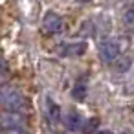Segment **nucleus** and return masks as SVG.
Segmentation results:
<instances>
[{"label": "nucleus", "instance_id": "9d476101", "mask_svg": "<svg viewBox=\"0 0 134 134\" xmlns=\"http://www.w3.org/2000/svg\"><path fill=\"white\" fill-rule=\"evenodd\" d=\"M123 22L129 30H134V8H129L127 13L123 15Z\"/></svg>", "mask_w": 134, "mask_h": 134}, {"label": "nucleus", "instance_id": "20e7f679", "mask_svg": "<svg viewBox=\"0 0 134 134\" xmlns=\"http://www.w3.org/2000/svg\"><path fill=\"white\" fill-rule=\"evenodd\" d=\"M99 57L103 59V63H114L119 57V48L116 44V41L112 39H105L99 42Z\"/></svg>", "mask_w": 134, "mask_h": 134}, {"label": "nucleus", "instance_id": "0eeeda50", "mask_svg": "<svg viewBox=\"0 0 134 134\" xmlns=\"http://www.w3.org/2000/svg\"><path fill=\"white\" fill-rule=\"evenodd\" d=\"M97 125H99V119H97V118H90V119L81 127V130H83V134H92V132L97 129Z\"/></svg>", "mask_w": 134, "mask_h": 134}, {"label": "nucleus", "instance_id": "1a4fd4ad", "mask_svg": "<svg viewBox=\"0 0 134 134\" xmlns=\"http://www.w3.org/2000/svg\"><path fill=\"white\" fill-rule=\"evenodd\" d=\"M59 107L52 101V99H48V118H52V121H57L59 119Z\"/></svg>", "mask_w": 134, "mask_h": 134}, {"label": "nucleus", "instance_id": "ddd939ff", "mask_svg": "<svg viewBox=\"0 0 134 134\" xmlns=\"http://www.w3.org/2000/svg\"><path fill=\"white\" fill-rule=\"evenodd\" d=\"M4 72H6V66H4V63H2V61H0V77L4 75Z\"/></svg>", "mask_w": 134, "mask_h": 134}, {"label": "nucleus", "instance_id": "39448f33", "mask_svg": "<svg viewBox=\"0 0 134 134\" xmlns=\"http://www.w3.org/2000/svg\"><path fill=\"white\" fill-rule=\"evenodd\" d=\"M55 52L61 55V57H79L86 52V42L79 41V42H64V44H59L55 48Z\"/></svg>", "mask_w": 134, "mask_h": 134}, {"label": "nucleus", "instance_id": "f8f14e48", "mask_svg": "<svg viewBox=\"0 0 134 134\" xmlns=\"http://www.w3.org/2000/svg\"><path fill=\"white\" fill-rule=\"evenodd\" d=\"M0 134H28L24 129H0Z\"/></svg>", "mask_w": 134, "mask_h": 134}, {"label": "nucleus", "instance_id": "2eb2a0df", "mask_svg": "<svg viewBox=\"0 0 134 134\" xmlns=\"http://www.w3.org/2000/svg\"><path fill=\"white\" fill-rule=\"evenodd\" d=\"M77 2H83V4H86V2H90V0H77Z\"/></svg>", "mask_w": 134, "mask_h": 134}, {"label": "nucleus", "instance_id": "7ed1b4c3", "mask_svg": "<svg viewBox=\"0 0 134 134\" xmlns=\"http://www.w3.org/2000/svg\"><path fill=\"white\" fill-rule=\"evenodd\" d=\"M26 127V118L22 116V112H15V110H8L0 114V129H24Z\"/></svg>", "mask_w": 134, "mask_h": 134}, {"label": "nucleus", "instance_id": "4468645a", "mask_svg": "<svg viewBox=\"0 0 134 134\" xmlns=\"http://www.w3.org/2000/svg\"><path fill=\"white\" fill-rule=\"evenodd\" d=\"M97 134H114V132H112V130H99Z\"/></svg>", "mask_w": 134, "mask_h": 134}, {"label": "nucleus", "instance_id": "f257e3e1", "mask_svg": "<svg viewBox=\"0 0 134 134\" xmlns=\"http://www.w3.org/2000/svg\"><path fill=\"white\" fill-rule=\"evenodd\" d=\"M0 105L8 110L20 112L26 107V97L19 88H15L11 85H6V86H0Z\"/></svg>", "mask_w": 134, "mask_h": 134}, {"label": "nucleus", "instance_id": "6e6552de", "mask_svg": "<svg viewBox=\"0 0 134 134\" xmlns=\"http://www.w3.org/2000/svg\"><path fill=\"white\" fill-rule=\"evenodd\" d=\"M72 96H74L75 99L83 101V99L86 97V86H85L83 83H77V85H75V88H74V92H72Z\"/></svg>", "mask_w": 134, "mask_h": 134}, {"label": "nucleus", "instance_id": "423d86ee", "mask_svg": "<svg viewBox=\"0 0 134 134\" xmlns=\"http://www.w3.org/2000/svg\"><path fill=\"white\" fill-rule=\"evenodd\" d=\"M81 121H83L81 114H79L75 108H70L68 114H66V118H64L66 127H68L70 130H79V129H81Z\"/></svg>", "mask_w": 134, "mask_h": 134}, {"label": "nucleus", "instance_id": "f03ea898", "mask_svg": "<svg viewBox=\"0 0 134 134\" xmlns=\"http://www.w3.org/2000/svg\"><path fill=\"white\" fill-rule=\"evenodd\" d=\"M64 28V20L55 11H48L42 19V33L44 35H57Z\"/></svg>", "mask_w": 134, "mask_h": 134}, {"label": "nucleus", "instance_id": "9b49d317", "mask_svg": "<svg viewBox=\"0 0 134 134\" xmlns=\"http://www.w3.org/2000/svg\"><path fill=\"white\" fill-rule=\"evenodd\" d=\"M114 63H116V68H118L119 72H125V70H129V66H130V59H129V57H118Z\"/></svg>", "mask_w": 134, "mask_h": 134}]
</instances>
